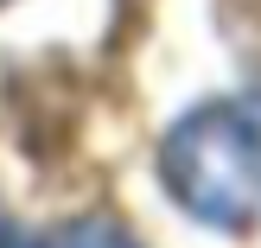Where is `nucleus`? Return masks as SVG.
Wrapping results in <instances>:
<instances>
[{
    "mask_svg": "<svg viewBox=\"0 0 261 248\" xmlns=\"http://www.w3.org/2000/svg\"><path fill=\"white\" fill-rule=\"evenodd\" d=\"M166 185L198 223L255 229L261 223V115L242 102H211L185 115L160 153Z\"/></svg>",
    "mask_w": 261,
    "mask_h": 248,
    "instance_id": "f257e3e1",
    "label": "nucleus"
},
{
    "mask_svg": "<svg viewBox=\"0 0 261 248\" xmlns=\"http://www.w3.org/2000/svg\"><path fill=\"white\" fill-rule=\"evenodd\" d=\"M51 248H127L115 229H102V223H76V229H64Z\"/></svg>",
    "mask_w": 261,
    "mask_h": 248,
    "instance_id": "f03ea898",
    "label": "nucleus"
},
{
    "mask_svg": "<svg viewBox=\"0 0 261 248\" xmlns=\"http://www.w3.org/2000/svg\"><path fill=\"white\" fill-rule=\"evenodd\" d=\"M0 248H32V242H19L13 229H0Z\"/></svg>",
    "mask_w": 261,
    "mask_h": 248,
    "instance_id": "7ed1b4c3",
    "label": "nucleus"
}]
</instances>
